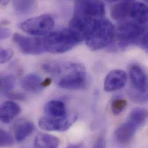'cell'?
<instances>
[{
	"label": "cell",
	"mask_w": 148,
	"mask_h": 148,
	"mask_svg": "<svg viewBox=\"0 0 148 148\" xmlns=\"http://www.w3.org/2000/svg\"><path fill=\"white\" fill-rule=\"evenodd\" d=\"M16 79L12 74L1 75L0 79V90L1 94L9 95L15 85Z\"/></svg>",
	"instance_id": "cell-21"
},
{
	"label": "cell",
	"mask_w": 148,
	"mask_h": 148,
	"mask_svg": "<svg viewBox=\"0 0 148 148\" xmlns=\"http://www.w3.org/2000/svg\"><path fill=\"white\" fill-rule=\"evenodd\" d=\"M134 22L145 25L148 23V6L145 3L138 1L132 2L130 16Z\"/></svg>",
	"instance_id": "cell-12"
},
{
	"label": "cell",
	"mask_w": 148,
	"mask_h": 148,
	"mask_svg": "<svg viewBox=\"0 0 148 148\" xmlns=\"http://www.w3.org/2000/svg\"><path fill=\"white\" fill-rule=\"evenodd\" d=\"M139 44L144 50L148 53V31L142 38Z\"/></svg>",
	"instance_id": "cell-25"
},
{
	"label": "cell",
	"mask_w": 148,
	"mask_h": 148,
	"mask_svg": "<svg viewBox=\"0 0 148 148\" xmlns=\"http://www.w3.org/2000/svg\"><path fill=\"white\" fill-rule=\"evenodd\" d=\"M11 31L7 28L2 27L0 30V38L1 39H4L9 38L10 36Z\"/></svg>",
	"instance_id": "cell-27"
},
{
	"label": "cell",
	"mask_w": 148,
	"mask_h": 148,
	"mask_svg": "<svg viewBox=\"0 0 148 148\" xmlns=\"http://www.w3.org/2000/svg\"><path fill=\"white\" fill-rule=\"evenodd\" d=\"M66 148H80L79 145H69Z\"/></svg>",
	"instance_id": "cell-29"
},
{
	"label": "cell",
	"mask_w": 148,
	"mask_h": 148,
	"mask_svg": "<svg viewBox=\"0 0 148 148\" xmlns=\"http://www.w3.org/2000/svg\"><path fill=\"white\" fill-rule=\"evenodd\" d=\"M46 71L54 75H61L58 85L62 88L76 90L86 85V70L81 64L52 61L47 65Z\"/></svg>",
	"instance_id": "cell-1"
},
{
	"label": "cell",
	"mask_w": 148,
	"mask_h": 148,
	"mask_svg": "<svg viewBox=\"0 0 148 148\" xmlns=\"http://www.w3.org/2000/svg\"><path fill=\"white\" fill-rule=\"evenodd\" d=\"M43 81L41 77L37 74H29L25 75L21 81V87L25 90L37 93L43 88Z\"/></svg>",
	"instance_id": "cell-15"
},
{
	"label": "cell",
	"mask_w": 148,
	"mask_h": 148,
	"mask_svg": "<svg viewBox=\"0 0 148 148\" xmlns=\"http://www.w3.org/2000/svg\"><path fill=\"white\" fill-rule=\"evenodd\" d=\"M147 3H148V1H147Z\"/></svg>",
	"instance_id": "cell-30"
},
{
	"label": "cell",
	"mask_w": 148,
	"mask_h": 148,
	"mask_svg": "<svg viewBox=\"0 0 148 148\" xmlns=\"http://www.w3.org/2000/svg\"><path fill=\"white\" fill-rule=\"evenodd\" d=\"M53 18L47 14L39 16L29 18L20 24V28L25 32L35 36L47 34L53 28Z\"/></svg>",
	"instance_id": "cell-6"
},
{
	"label": "cell",
	"mask_w": 148,
	"mask_h": 148,
	"mask_svg": "<svg viewBox=\"0 0 148 148\" xmlns=\"http://www.w3.org/2000/svg\"><path fill=\"white\" fill-rule=\"evenodd\" d=\"M104 3L100 1H76L74 2V16L96 20L103 18Z\"/></svg>",
	"instance_id": "cell-5"
},
{
	"label": "cell",
	"mask_w": 148,
	"mask_h": 148,
	"mask_svg": "<svg viewBox=\"0 0 148 148\" xmlns=\"http://www.w3.org/2000/svg\"><path fill=\"white\" fill-rule=\"evenodd\" d=\"M38 6L35 1H14L13 6L16 13L19 15H27L32 13Z\"/></svg>",
	"instance_id": "cell-18"
},
{
	"label": "cell",
	"mask_w": 148,
	"mask_h": 148,
	"mask_svg": "<svg viewBox=\"0 0 148 148\" xmlns=\"http://www.w3.org/2000/svg\"><path fill=\"white\" fill-rule=\"evenodd\" d=\"M127 81L125 72L116 69L111 71L106 76L104 82V89L106 92H114L123 88Z\"/></svg>",
	"instance_id": "cell-10"
},
{
	"label": "cell",
	"mask_w": 148,
	"mask_h": 148,
	"mask_svg": "<svg viewBox=\"0 0 148 148\" xmlns=\"http://www.w3.org/2000/svg\"><path fill=\"white\" fill-rule=\"evenodd\" d=\"M148 31V27L134 21L122 23L116 31L118 45L121 47H126L132 45L139 44Z\"/></svg>",
	"instance_id": "cell-4"
},
{
	"label": "cell",
	"mask_w": 148,
	"mask_h": 148,
	"mask_svg": "<svg viewBox=\"0 0 148 148\" xmlns=\"http://www.w3.org/2000/svg\"><path fill=\"white\" fill-rule=\"evenodd\" d=\"M14 144V140L12 136L6 131H0V146L1 147H10Z\"/></svg>",
	"instance_id": "cell-22"
},
{
	"label": "cell",
	"mask_w": 148,
	"mask_h": 148,
	"mask_svg": "<svg viewBox=\"0 0 148 148\" xmlns=\"http://www.w3.org/2000/svg\"><path fill=\"white\" fill-rule=\"evenodd\" d=\"M138 128L148 121V110L143 108H135L129 114L128 119Z\"/></svg>",
	"instance_id": "cell-20"
},
{
	"label": "cell",
	"mask_w": 148,
	"mask_h": 148,
	"mask_svg": "<svg viewBox=\"0 0 148 148\" xmlns=\"http://www.w3.org/2000/svg\"><path fill=\"white\" fill-rule=\"evenodd\" d=\"M13 55V51L11 49H1L0 61L1 64H4L11 60Z\"/></svg>",
	"instance_id": "cell-24"
},
{
	"label": "cell",
	"mask_w": 148,
	"mask_h": 148,
	"mask_svg": "<svg viewBox=\"0 0 148 148\" xmlns=\"http://www.w3.org/2000/svg\"><path fill=\"white\" fill-rule=\"evenodd\" d=\"M115 34L112 23L103 18L97 20L89 31L85 39L86 44L90 50H99L108 46Z\"/></svg>",
	"instance_id": "cell-3"
},
{
	"label": "cell",
	"mask_w": 148,
	"mask_h": 148,
	"mask_svg": "<svg viewBox=\"0 0 148 148\" xmlns=\"http://www.w3.org/2000/svg\"><path fill=\"white\" fill-rule=\"evenodd\" d=\"M127 101L123 99H117L114 100L111 104V111L115 115H118L125 109Z\"/></svg>",
	"instance_id": "cell-23"
},
{
	"label": "cell",
	"mask_w": 148,
	"mask_h": 148,
	"mask_svg": "<svg viewBox=\"0 0 148 148\" xmlns=\"http://www.w3.org/2000/svg\"><path fill=\"white\" fill-rule=\"evenodd\" d=\"M77 119L75 115L65 118H53L45 116L39 121V126L47 131L64 132L68 130Z\"/></svg>",
	"instance_id": "cell-8"
},
{
	"label": "cell",
	"mask_w": 148,
	"mask_h": 148,
	"mask_svg": "<svg viewBox=\"0 0 148 148\" xmlns=\"http://www.w3.org/2000/svg\"><path fill=\"white\" fill-rule=\"evenodd\" d=\"M46 116L53 118H65L68 117L66 106L60 100H51L45 106Z\"/></svg>",
	"instance_id": "cell-14"
},
{
	"label": "cell",
	"mask_w": 148,
	"mask_h": 148,
	"mask_svg": "<svg viewBox=\"0 0 148 148\" xmlns=\"http://www.w3.org/2000/svg\"><path fill=\"white\" fill-rule=\"evenodd\" d=\"M60 140L58 138L46 133H40L35 138L34 148H58Z\"/></svg>",
	"instance_id": "cell-16"
},
{
	"label": "cell",
	"mask_w": 148,
	"mask_h": 148,
	"mask_svg": "<svg viewBox=\"0 0 148 148\" xmlns=\"http://www.w3.org/2000/svg\"><path fill=\"white\" fill-rule=\"evenodd\" d=\"M129 75L133 91L142 94L148 93V77L143 68L137 64L131 65Z\"/></svg>",
	"instance_id": "cell-9"
},
{
	"label": "cell",
	"mask_w": 148,
	"mask_h": 148,
	"mask_svg": "<svg viewBox=\"0 0 148 148\" xmlns=\"http://www.w3.org/2000/svg\"><path fill=\"white\" fill-rule=\"evenodd\" d=\"M92 148H106V141L102 137L98 138Z\"/></svg>",
	"instance_id": "cell-26"
},
{
	"label": "cell",
	"mask_w": 148,
	"mask_h": 148,
	"mask_svg": "<svg viewBox=\"0 0 148 148\" xmlns=\"http://www.w3.org/2000/svg\"><path fill=\"white\" fill-rule=\"evenodd\" d=\"M138 127L132 122L127 120L120 125L115 132L116 140L122 144H126L133 139Z\"/></svg>",
	"instance_id": "cell-11"
},
{
	"label": "cell",
	"mask_w": 148,
	"mask_h": 148,
	"mask_svg": "<svg viewBox=\"0 0 148 148\" xmlns=\"http://www.w3.org/2000/svg\"><path fill=\"white\" fill-rule=\"evenodd\" d=\"M13 40L18 49L24 54L39 55L46 51L43 40L38 38H29L18 34H14Z\"/></svg>",
	"instance_id": "cell-7"
},
{
	"label": "cell",
	"mask_w": 148,
	"mask_h": 148,
	"mask_svg": "<svg viewBox=\"0 0 148 148\" xmlns=\"http://www.w3.org/2000/svg\"><path fill=\"white\" fill-rule=\"evenodd\" d=\"M132 1H123L114 5L111 9V16L114 20H122L130 16Z\"/></svg>",
	"instance_id": "cell-17"
},
{
	"label": "cell",
	"mask_w": 148,
	"mask_h": 148,
	"mask_svg": "<svg viewBox=\"0 0 148 148\" xmlns=\"http://www.w3.org/2000/svg\"><path fill=\"white\" fill-rule=\"evenodd\" d=\"M51 82V79L50 78H46L45 80L43 81V82H42L43 87V88H45V87H46V86H48L49 85H50Z\"/></svg>",
	"instance_id": "cell-28"
},
{
	"label": "cell",
	"mask_w": 148,
	"mask_h": 148,
	"mask_svg": "<svg viewBox=\"0 0 148 148\" xmlns=\"http://www.w3.org/2000/svg\"><path fill=\"white\" fill-rule=\"evenodd\" d=\"M84 38L69 28L48 34L43 39L46 51L53 54H62L78 45Z\"/></svg>",
	"instance_id": "cell-2"
},
{
	"label": "cell",
	"mask_w": 148,
	"mask_h": 148,
	"mask_svg": "<svg viewBox=\"0 0 148 148\" xmlns=\"http://www.w3.org/2000/svg\"><path fill=\"white\" fill-rule=\"evenodd\" d=\"M21 112L20 107L14 102L5 101L0 108V119L5 124L12 122Z\"/></svg>",
	"instance_id": "cell-13"
},
{
	"label": "cell",
	"mask_w": 148,
	"mask_h": 148,
	"mask_svg": "<svg viewBox=\"0 0 148 148\" xmlns=\"http://www.w3.org/2000/svg\"><path fill=\"white\" fill-rule=\"evenodd\" d=\"M35 126L31 122H24L17 126L14 133L15 140L17 143H21L29 137L34 132Z\"/></svg>",
	"instance_id": "cell-19"
}]
</instances>
